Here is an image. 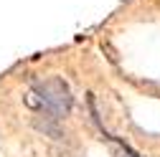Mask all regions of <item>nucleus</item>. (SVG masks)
I'll return each instance as SVG.
<instances>
[{"label":"nucleus","mask_w":160,"mask_h":157,"mask_svg":"<svg viewBox=\"0 0 160 157\" xmlns=\"http://www.w3.org/2000/svg\"><path fill=\"white\" fill-rule=\"evenodd\" d=\"M28 104L36 109H43L53 119H58V117H66L71 112L74 96H71V89L64 78L51 76V78H43V81L33 84V89L28 94Z\"/></svg>","instance_id":"f257e3e1"},{"label":"nucleus","mask_w":160,"mask_h":157,"mask_svg":"<svg viewBox=\"0 0 160 157\" xmlns=\"http://www.w3.org/2000/svg\"><path fill=\"white\" fill-rule=\"evenodd\" d=\"M107 140H109V145H112V150L117 152V157H142L140 152H135L130 145H125V142H119V140H114V137H109L107 134Z\"/></svg>","instance_id":"f03ea898"}]
</instances>
